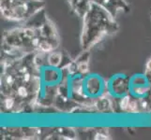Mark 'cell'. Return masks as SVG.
<instances>
[{
    "instance_id": "cell-1",
    "label": "cell",
    "mask_w": 151,
    "mask_h": 140,
    "mask_svg": "<svg viewBox=\"0 0 151 140\" xmlns=\"http://www.w3.org/2000/svg\"><path fill=\"white\" fill-rule=\"evenodd\" d=\"M60 60H61V56H60L59 53L52 54V55L50 56V59H49L50 63H51L52 65H58V64L60 63Z\"/></svg>"
}]
</instances>
